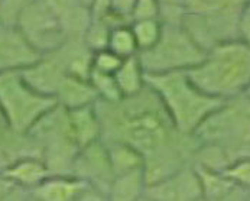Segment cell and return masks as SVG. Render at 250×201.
<instances>
[{"mask_svg":"<svg viewBox=\"0 0 250 201\" xmlns=\"http://www.w3.org/2000/svg\"><path fill=\"white\" fill-rule=\"evenodd\" d=\"M146 179L142 169L119 175L107 191L108 201H139L145 196Z\"/></svg>","mask_w":250,"mask_h":201,"instance_id":"cell-17","label":"cell"},{"mask_svg":"<svg viewBox=\"0 0 250 201\" xmlns=\"http://www.w3.org/2000/svg\"><path fill=\"white\" fill-rule=\"evenodd\" d=\"M246 96H248V97H250V89H249V91L246 93Z\"/></svg>","mask_w":250,"mask_h":201,"instance_id":"cell-39","label":"cell"},{"mask_svg":"<svg viewBox=\"0 0 250 201\" xmlns=\"http://www.w3.org/2000/svg\"><path fill=\"white\" fill-rule=\"evenodd\" d=\"M245 106H246V119H248V131H249V136H250V97L245 96Z\"/></svg>","mask_w":250,"mask_h":201,"instance_id":"cell-35","label":"cell"},{"mask_svg":"<svg viewBox=\"0 0 250 201\" xmlns=\"http://www.w3.org/2000/svg\"><path fill=\"white\" fill-rule=\"evenodd\" d=\"M136 0H111L110 13L114 15L122 23L130 25L133 19V10H135Z\"/></svg>","mask_w":250,"mask_h":201,"instance_id":"cell-29","label":"cell"},{"mask_svg":"<svg viewBox=\"0 0 250 201\" xmlns=\"http://www.w3.org/2000/svg\"><path fill=\"white\" fill-rule=\"evenodd\" d=\"M16 187L31 191L46 179L51 172L38 156H23L1 171Z\"/></svg>","mask_w":250,"mask_h":201,"instance_id":"cell-15","label":"cell"},{"mask_svg":"<svg viewBox=\"0 0 250 201\" xmlns=\"http://www.w3.org/2000/svg\"><path fill=\"white\" fill-rule=\"evenodd\" d=\"M72 136L80 149L102 140V123L94 104L67 110Z\"/></svg>","mask_w":250,"mask_h":201,"instance_id":"cell-13","label":"cell"},{"mask_svg":"<svg viewBox=\"0 0 250 201\" xmlns=\"http://www.w3.org/2000/svg\"><path fill=\"white\" fill-rule=\"evenodd\" d=\"M16 26L41 55L55 51L68 39L60 19L45 0H38L23 10Z\"/></svg>","mask_w":250,"mask_h":201,"instance_id":"cell-7","label":"cell"},{"mask_svg":"<svg viewBox=\"0 0 250 201\" xmlns=\"http://www.w3.org/2000/svg\"><path fill=\"white\" fill-rule=\"evenodd\" d=\"M38 0H0V23L16 25L18 18Z\"/></svg>","mask_w":250,"mask_h":201,"instance_id":"cell-26","label":"cell"},{"mask_svg":"<svg viewBox=\"0 0 250 201\" xmlns=\"http://www.w3.org/2000/svg\"><path fill=\"white\" fill-rule=\"evenodd\" d=\"M111 6V0H93L91 1V18L93 19H102L104 15H107Z\"/></svg>","mask_w":250,"mask_h":201,"instance_id":"cell-31","label":"cell"},{"mask_svg":"<svg viewBox=\"0 0 250 201\" xmlns=\"http://www.w3.org/2000/svg\"><path fill=\"white\" fill-rule=\"evenodd\" d=\"M184 13L243 19L250 0H184Z\"/></svg>","mask_w":250,"mask_h":201,"instance_id":"cell-16","label":"cell"},{"mask_svg":"<svg viewBox=\"0 0 250 201\" xmlns=\"http://www.w3.org/2000/svg\"><path fill=\"white\" fill-rule=\"evenodd\" d=\"M110 28L103 22V21H96L93 19L88 29L83 36L84 44L91 52H97L102 49H106L108 44V35H110Z\"/></svg>","mask_w":250,"mask_h":201,"instance_id":"cell-25","label":"cell"},{"mask_svg":"<svg viewBox=\"0 0 250 201\" xmlns=\"http://www.w3.org/2000/svg\"><path fill=\"white\" fill-rule=\"evenodd\" d=\"M88 184L74 175H49L29 191L34 201H75Z\"/></svg>","mask_w":250,"mask_h":201,"instance_id":"cell-11","label":"cell"},{"mask_svg":"<svg viewBox=\"0 0 250 201\" xmlns=\"http://www.w3.org/2000/svg\"><path fill=\"white\" fill-rule=\"evenodd\" d=\"M55 106L57 101L36 91L22 72L0 74V113L15 134H28Z\"/></svg>","mask_w":250,"mask_h":201,"instance_id":"cell-5","label":"cell"},{"mask_svg":"<svg viewBox=\"0 0 250 201\" xmlns=\"http://www.w3.org/2000/svg\"><path fill=\"white\" fill-rule=\"evenodd\" d=\"M201 182L203 194H204V201H215L220 199H224L239 190L221 171H214L210 168L194 165Z\"/></svg>","mask_w":250,"mask_h":201,"instance_id":"cell-19","label":"cell"},{"mask_svg":"<svg viewBox=\"0 0 250 201\" xmlns=\"http://www.w3.org/2000/svg\"><path fill=\"white\" fill-rule=\"evenodd\" d=\"M54 10L68 39L83 38L93 18L88 7L78 0H45Z\"/></svg>","mask_w":250,"mask_h":201,"instance_id":"cell-12","label":"cell"},{"mask_svg":"<svg viewBox=\"0 0 250 201\" xmlns=\"http://www.w3.org/2000/svg\"><path fill=\"white\" fill-rule=\"evenodd\" d=\"M26 134L51 175H71L80 148L72 136L67 109L57 104Z\"/></svg>","mask_w":250,"mask_h":201,"instance_id":"cell-4","label":"cell"},{"mask_svg":"<svg viewBox=\"0 0 250 201\" xmlns=\"http://www.w3.org/2000/svg\"><path fill=\"white\" fill-rule=\"evenodd\" d=\"M103 143H125L143 158L146 185L194 164L198 140L182 134L150 87L117 103L96 101Z\"/></svg>","mask_w":250,"mask_h":201,"instance_id":"cell-1","label":"cell"},{"mask_svg":"<svg viewBox=\"0 0 250 201\" xmlns=\"http://www.w3.org/2000/svg\"><path fill=\"white\" fill-rule=\"evenodd\" d=\"M71 175L83 179L88 185L97 187L107 193L116 177L108 161L106 145L99 140L87 148L80 149L72 164Z\"/></svg>","mask_w":250,"mask_h":201,"instance_id":"cell-10","label":"cell"},{"mask_svg":"<svg viewBox=\"0 0 250 201\" xmlns=\"http://www.w3.org/2000/svg\"><path fill=\"white\" fill-rule=\"evenodd\" d=\"M114 78L123 97L136 96L146 87V72L138 55L123 60L120 68L114 74Z\"/></svg>","mask_w":250,"mask_h":201,"instance_id":"cell-18","label":"cell"},{"mask_svg":"<svg viewBox=\"0 0 250 201\" xmlns=\"http://www.w3.org/2000/svg\"><path fill=\"white\" fill-rule=\"evenodd\" d=\"M78 1H80L81 4H84L85 7H88V9H90V7H91V1H93V0H78Z\"/></svg>","mask_w":250,"mask_h":201,"instance_id":"cell-36","label":"cell"},{"mask_svg":"<svg viewBox=\"0 0 250 201\" xmlns=\"http://www.w3.org/2000/svg\"><path fill=\"white\" fill-rule=\"evenodd\" d=\"M90 84L93 90L96 91L97 101H104V103H117L123 99L119 86L116 83L114 75L111 74H103L97 71H91L90 75Z\"/></svg>","mask_w":250,"mask_h":201,"instance_id":"cell-23","label":"cell"},{"mask_svg":"<svg viewBox=\"0 0 250 201\" xmlns=\"http://www.w3.org/2000/svg\"><path fill=\"white\" fill-rule=\"evenodd\" d=\"M16 188H19V187H16L1 171H0V197H3V196H7V194H10L12 191H15Z\"/></svg>","mask_w":250,"mask_h":201,"instance_id":"cell-33","label":"cell"},{"mask_svg":"<svg viewBox=\"0 0 250 201\" xmlns=\"http://www.w3.org/2000/svg\"><path fill=\"white\" fill-rule=\"evenodd\" d=\"M41 57L16 25L0 23V74L22 72L35 66Z\"/></svg>","mask_w":250,"mask_h":201,"instance_id":"cell-9","label":"cell"},{"mask_svg":"<svg viewBox=\"0 0 250 201\" xmlns=\"http://www.w3.org/2000/svg\"><path fill=\"white\" fill-rule=\"evenodd\" d=\"M139 52L147 51L156 45L162 34V22L159 19H141L130 23Z\"/></svg>","mask_w":250,"mask_h":201,"instance_id":"cell-22","label":"cell"},{"mask_svg":"<svg viewBox=\"0 0 250 201\" xmlns=\"http://www.w3.org/2000/svg\"><path fill=\"white\" fill-rule=\"evenodd\" d=\"M139 201H152V200H150L149 197H146V196H143L142 199H141V200H139Z\"/></svg>","mask_w":250,"mask_h":201,"instance_id":"cell-37","label":"cell"},{"mask_svg":"<svg viewBox=\"0 0 250 201\" xmlns=\"http://www.w3.org/2000/svg\"><path fill=\"white\" fill-rule=\"evenodd\" d=\"M122 63H123V58L111 52L108 48L93 52V71L114 75L116 71L122 66Z\"/></svg>","mask_w":250,"mask_h":201,"instance_id":"cell-27","label":"cell"},{"mask_svg":"<svg viewBox=\"0 0 250 201\" xmlns=\"http://www.w3.org/2000/svg\"><path fill=\"white\" fill-rule=\"evenodd\" d=\"M187 74L203 93L217 100L243 97L250 89V46L240 38L215 45Z\"/></svg>","mask_w":250,"mask_h":201,"instance_id":"cell-2","label":"cell"},{"mask_svg":"<svg viewBox=\"0 0 250 201\" xmlns=\"http://www.w3.org/2000/svg\"><path fill=\"white\" fill-rule=\"evenodd\" d=\"M75 201H108V199L106 191L93 185H87Z\"/></svg>","mask_w":250,"mask_h":201,"instance_id":"cell-30","label":"cell"},{"mask_svg":"<svg viewBox=\"0 0 250 201\" xmlns=\"http://www.w3.org/2000/svg\"><path fill=\"white\" fill-rule=\"evenodd\" d=\"M107 48L123 60L138 55L139 49L130 25H122L113 28L108 35Z\"/></svg>","mask_w":250,"mask_h":201,"instance_id":"cell-21","label":"cell"},{"mask_svg":"<svg viewBox=\"0 0 250 201\" xmlns=\"http://www.w3.org/2000/svg\"><path fill=\"white\" fill-rule=\"evenodd\" d=\"M145 196L152 201H204L200 177L194 164L185 165L169 177L146 185Z\"/></svg>","mask_w":250,"mask_h":201,"instance_id":"cell-8","label":"cell"},{"mask_svg":"<svg viewBox=\"0 0 250 201\" xmlns=\"http://www.w3.org/2000/svg\"><path fill=\"white\" fill-rule=\"evenodd\" d=\"M245 16H248V18H250V6H249V9L246 10V13H245Z\"/></svg>","mask_w":250,"mask_h":201,"instance_id":"cell-38","label":"cell"},{"mask_svg":"<svg viewBox=\"0 0 250 201\" xmlns=\"http://www.w3.org/2000/svg\"><path fill=\"white\" fill-rule=\"evenodd\" d=\"M106 149L114 177L129 174L143 168L142 155L130 146L125 143H107Z\"/></svg>","mask_w":250,"mask_h":201,"instance_id":"cell-20","label":"cell"},{"mask_svg":"<svg viewBox=\"0 0 250 201\" xmlns=\"http://www.w3.org/2000/svg\"><path fill=\"white\" fill-rule=\"evenodd\" d=\"M236 187L250 191V156L231 161L221 171Z\"/></svg>","mask_w":250,"mask_h":201,"instance_id":"cell-24","label":"cell"},{"mask_svg":"<svg viewBox=\"0 0 250 201\" xmlns=\"http://www.w3.org/2000/svg\"><path fill=\"white\" fill-rule=\"evenodd\" d=\"M206 51L192 39L182 22H162V34L155 46L139 52L146 74L189 71L198 66Z\"/></svg>","mask_w":250,"mask_h":201,"instance_id":"cell-6","label":"cell"},{"mask_svg":"<svg viewBox=\"0 0 250 201\" xmlns=\"http://www.w3.org/2000/svg\"><path fill=\"white\" fill-rule=\"evenodd\" d=\"M29 200V191L22 190V188H16L15 191H12L7 196L0 197V201H28Z\"/></svg>","mask_w":250,"mask_h":201,"instance_id":"cell-32","label":"cell"},{"mask_svg":"<svg viewBox=\"0 0 250 201\" xmlns=\"http://www.w3.org/2000/svg\"><path fill=\"white\" fill-rule=\"evenodd\" d=\"M161 0H136L133 10V21L141 19H159Z\"/></svg>","mask_w":250,"mask_h":201,"instance_id":"cell-28","label":"cell"},{"mask_svg":"<svg viewBox=\"0 0 250 201\" xmlns=\"http://www.w3.org/2000/svg\"><path fill=\"white\" fill-rule=\"evenodd\" d=\"M146 86L159 97L172 123L182 134L194 136L200 126L226 101L203 93L187 71L146 74Z\"/></svg>","mask_w":250,"mask_h":201,"instance_id":"cell-3","label":"cell"},{"mask_svg":"<svg viewBox=\"0 0 250 201\" xmlns=\"http://www.w3.org/2000/svg\"><path fill=\"white\" fill-rule=\"evenodd\" d=\"M182 1H184V0H182Z\"/></svg>","mask_w":250,"mask_h":201,"instance_id":"cell-42","label":"cell"},{"mask_svg":"<svg viewBox=\"0 0 250 201\" xmlns=\"http://www.w3.org/2000/svg\"><path fill=\"white\" fill-rule=\"evenodd\" d=\"M240 39L250 46V18H248V16H243V21H242Z\"/></svg>","mask_w":250,"mask_h":201,"instance_id":"cell-34","label":"cell"},{"mask_svg":"<svg viewBox=\"0 0 250 201\" xmlns=\"http://www.w3.org/2000/svg\"><path fill=\"white\" fill-rule=\"evenodd\" d=\"M249 197H250V191H249Z\"/></svg>","mask_w":250,"mask_h":201,"instance_id":"cell-41","label":"cell"},{"mask_svg":"<svg viewBox=\"0 0 250 201\" xmlns=\"http://www.w3.org/2000/svg\"><path fill=\"white\" fill-rule=\"evenodd\" d=\"M28 201H34V200H32V199H31V197H29V200H28Z\"/></svg>","mask_w":250,"mask_h":201,"instance_id":"cell-40","label":"cell"},{"mask_svg":"<svg viewBox=\"0 0 250 201\" xmlns=\"http://www.w3.org/2000/svg\"><path fill=\"white\" fill-rule=\"evenodd\" d=\"M23 156H38L35 145L28 134H15L0 113V171Z\"/></svg>","mask_w":250,"mask_h":201,"instance_id":"cell-14","label":"cell"}]
</instances>
